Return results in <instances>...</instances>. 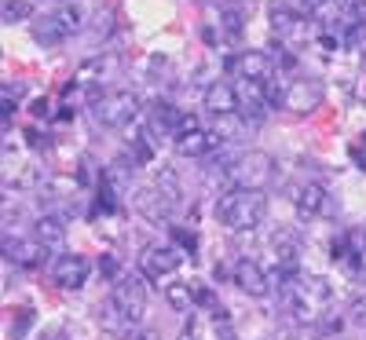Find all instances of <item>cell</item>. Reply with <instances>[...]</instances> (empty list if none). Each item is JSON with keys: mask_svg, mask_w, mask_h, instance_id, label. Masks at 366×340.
Listing matches in <instances>:
<instances>
[{"mask_svg": "<svg viewBox=\"0 0 366 340\" xmlns=\"http://www.w3.org/2000/svg\"><path fill=\"white\" fill-rule=\"evenodd\" d=\"M274 278V274H271ZM274 286H279V300L282 307L297 319V322H319L330 307V282L322 274H279L274 278Z\"/></svg>", "mask_w": 366, "mask_h": 340, "instance_id": "1", "label": "cell"}, {"mask_svg": "<svg viewBox=\"0 0 366 340\" xmlns=\"http://www.w3.org/2000/svg\"><path fill=\"white\" fill-rule=\"evenodd\" d=\"M147 315V289L136 282V278H121V282H114L107 304H103V326L110 333H132Z\"/></svg>", "mask_w": 366, "mask_h": 340, "instance_id": "2", "label": "cell"}, {"mask_svg": "<svg viewBox=\"0 0 366 340\" xmlns=\"http://www.w3.org/2000/svg\"><path fill=\"white\" fill-rule=\"evenodd\" d=\"M264 212H267V198H264V191H242V187H231V191H224L220 201H217V220H220L227 231H234V234L253 231V227L264 220Z\"/></svg>", "mask_w": 366, "mask_h": 340, "instance_id": "3", "label": "cell"}, {"mask_svg": "<svg viewBox=\"0 0 366 340\" xmlns=\"http://www.w3.org/2000/svg\"><path fill=\"white\" fill-rule=\"evenodd\" d=\"M227 179V191L242 187V191H264L267 183L274 179V158L264 150H246V154H234V161L224 169Z\"/></svg>", "mask_w": 366, "mask_h": 340, "instance_id": "4", "label": "cell"}, {"mask_svg": "<svg viewBox=\"0 0 366 340\" xmlns=\"http://www.w3.org/2000/svg\"><path fill=\"white\" fill-rule=\"evenodd\" d=\"M81 22H84L81 4H77V0H66V4L44 11V15L34 22V41H37L41 48H59L63 41H70V37L77 34Z\"/></svg>", "mask_w": 366, "mask_h": 340, "instance_id": "5", "label": "cell"}, {"mask_svg": "<svg viewBox=\"0 0 366 340\" xmlns=\"http://www.w3.org/2000/svg\"><path fill=\"white\" fill-rule=\"evenodd\" d=\"M136 209L147 216V220H154V224L169 220V216L179 209V183H176V176L162 172L150 187H139L136 191Z\"/></svg>", "mask_w": 366, "mask_h": 340, "instance_id": "6", "label": "cell"}, {"mask_svg": "<svg viewBox=\"0 0 366 340\" xmlns=\"http://www.w3.org/2000/svg\"><path fill=\"white\" fill-rule=\"evenodd\" d=\"M136 114H139V99L125 88L103 91V96L92 103V117H96V125H103V129H125Z\"/></svg>", "mask_w": 366, "mask_h": 340, "instance_id": "7", "label": "cell"}, {"mask_svg": "<svg viewBox=\"0 0 366 340\" xmlns=\"http://www.w3.org/2000/svg\"><path fill=\"white\" fill-rule=\"evenodd\" d=\"M183 267V249H176L172 241H162V245H147L143 256H139V271L150 282H165L169 274H176Z\"/></svg>", "mask_w": 366, "mask_h": 340, "instance_id": "8", "label": "cell"}, {"mask_svg": "<svg viewBox=\"0 0 366 340\" xmlns=\"http://www.w3.org/2000/svg\"><path fill=\"white\" fill-rule=\"evenodd\" d=\"M282 106L293 114H312L315 106H322V81L319 77H293L282 88Z\"/></svg>", "mask_w": 366, "mask_h": 340, "instance_id": "9", "label": "cell"}, {"mask_svg": "<svg viewBox=\"0 0 366 340\" xmlns=\"http://www.w3.org/2000/svg\"><path fill=\"white\" fill-rule=\"evenodd\" d=\"M293 205H297V216L300 220H319V216H330L333 212V198L322 183H300L293 191Z\"/></svg>", "mask_w": 366, "mask_h": 340, "instance_id": "10", "label": "cell"}, {"mask_svg": "<svg viewBox=\"0 0 366 340\" xmlns=\"http://www.w3.org/2000/svg\"><path fill=\"white\" fill-rule=\"evenodd\" d=\"M271 29L279 34V41H286L290 48L308 41V19L300 11L286 8V4H271Z\"/></svg>", "mask_w": 366, "mask_h": 340, "instance_id": "11", "label": "cell"}, {"mask_svg": "<svg viewBox=\"0 0 366 340\" xmlns=\"http://www.w3.org/2000/svg\"><path fill=\"white\" fill-rule=\"evenodd\" d=\"M51 282L59 289H81L88 282V260L77 256V253H63V256H55L51 264Z\"/></svg>", "mask_w": 366, "mask_h": 340, "instance_id": "12", "label": "cell"}, {"mask_svg": "<svg viewBox=\"0 0 366 340\" xmlns=\"http://www.w3.org/2000/svg\"><path fill=\"white\" fill-rule=\"evenodd\" d=\"M271 282H274V278H271L257 260L242 256V260L234 264V286H238L242 293H249V296H267V293H271Z\"/></svg>", "mask_w": 366, "mask_h": 340, "instance_id": "13", "label": "cell"}, {"mask_svg": "<svg viewBox=\"0 0 366 340\" xmlns=\"http://www.w3.org/2000/svg\"><path fill=\"white\" fill-rule=\"evenodd\" d=\"M231 70H234L238 81H260V84H267L274 77V63L264 51H242L238 59H231Z\"/></svg>", "mask_w": 366, "mask_h": 340, "instance_id": "14", "label": "cell"}, {"mask_svg": "<svg viewBox=\"0 0 366 340\" xmlns=\"http://www.w3.org/2000/svg\"><path fill=\"white\" fill-rule=\"evenodd\" d=\"M205 110H209V114H217V117H224V114H238V110H242L238 88L227 84V81H212V84L205 88Z\"/></svg>", "mask_w": 366, "mask_h": 340, "instance_id": "15", "label": "cell"}, {"mask_svg": "<svg viewBox=\"0 0 366 340\" xmlns=\"http://www.w3.org/2000/svg\"><path fill=\"white\" fill-rule=\"evenodd\" d=\"M34 238L44 245L48 253L63 249V241H66V216L63 212H44L41 220L34 224Z\"/></svg>", "mask_w": 366, "mask_h": 340, "instance_id": "16", "label": "cell"}, {"mask_svg": "<svg viewBox=\"0 0 366 340\" xmlns=\"http://www.w3.org/2000/svg\"><path fill=\"white\" fill-rule=\"evenodd\" d=\"M4 253H8V260H15V264H22V267H37L44 256H48V249L34 238V241H11V238H4Z\"/></svg>", "mask_w": 366, "mask_h": 340, "instance_id": "17", "label": "cell"}, {"mask_svg": "<svg viewBox=\"0 0 366 340\" xmlns=\"http://www.w3.org/2000/svg\"><path fill=\"white\" fill-rule=\"evenodd\" d=\"M212 132L220 136V143H238V139L249 136V121L242 117V114H224V117H217Z\"/></svg>", "mask_w": 366, "mask_h": 340, "instance_id": "18", "label": "cell"}, {"mask_svg": "<svg viewBox=\"0 0 366 340\" xmlns=\"http://www.w3.org/2000/svg\"><path fill=\"white\" fill-rule=\"evenodd\" d=\"M179 121H183V114L176 110V106H169V103H158L154 106V114H150V132H165V136H176V129H179Z\"/></svg>", "mask_w": 366, "mask_h": 340, "instance_id": "19", "label": "cell"}, {"mask_svg": "<svg viewBox=\"0 0 366 340\" xmlns=\"http://www.w3.org/2000/svg\"><path fill=\"white\" fill-rule=\"evenodd\" d=\"M220 29L231 34V37H238L242 29H246V11H242L238 0H224L220 4Z\"/></svg>", "mask_w": 366, "mask_h": 340, "instance_id": "20", "label": "cell"}, {"mask_svg": "<svg viewBox=\"0 0 366 340\" xmlns=\"http://www.w3.org/2000/svg\"><path fill=\"white\" fill-rule=\"evenodd\" d=\"M114 59L107 55V59H88V63H81V70H77V81L81 84H88V81H107L110 74H114Z\"/></svg>", "mask_w": 366, "mask_h": 340, "instance_id": "21", "label": "cell"}, {"mask_svg": "<svg viewBox=\"0 0 366 340\" xmlns=\"http://www.w3.org/2000/svg\"><path fill=\"white\" fill-rule=\"evenodd\" d=\"M165 300H169L172 311H191V304H194L198 296L191 293L187 282H169V286H165Z\"/></svg>", "mask_w": 366, "mask_h": 340, "instance_id": "22", "label": "cell"}, {"mask_svg": "<svg viewBox=\"0 0 366 340\" xmlns=\"http://www.w3.org/2000/svg\"><path fill=\"white\" fill-rule=\"evenodd\" d=\"M150 158H154V132H136L132 136V165H147Z\"/></svg>", "mask_w": 366, "mask_h": 340, "instance_id": "23", "label": "cell"}, {"mask_svg": "<svg viewBox=\"0 0 366 340\" xmlns=\"http://www.w3.org/2000/svg\"><path fill=\"white\" fill-rule=\"evenodd\" d=\"M34 19V4L29 0H4V22L15 26V22H26Z\"/></svg>", "mask_w": 366, "mask_h": 340, "instance_id": "24", "label": "cell"}, {"mask_svg": "<svg viewBox=\"0 0 366 340\" xmlns=\"http://www.w3.org/2000/svg\"><path fill=\"white\" fill-rule=\"evenodd\" d=\"M348 319H352L355 326H362V329H366V293H359V296L348 304Z\"/></svg>", "mask_w": 366, "mask_h": 340, "instance_id": "25", "label": "cell"}, {"mask_svg": "<svg viewBox=\"0 0 366 340\" xmlns=\"http://www.w3.org/2000/svg\"><path fill=\"white\" fill-rule=\"evenodd\" d=\"M341 15L366 22V0H341Z\"/></svg>", "mask_w": 366, "mask_h": 340, "instance_id": "26", "label": "cell"}, {"mask_svg": "<svg viewBox=\"0 0 366 340\" xmlns=\"http://www.w3.org/2000/svg\"><path fill=\"white\" fill-rule=\"evenodd\" d=\"M330 4H333V0H300V11H315V15H319V11L330 8Z\"/></svg>", "mask_w": 366, "mask_h": 340, "instance_id": "27", "label": "cell"}, {"mask_svg": "<svg viewBox=\"0 0 366 340\" xmlns=\"http://www.w3.org/2000/svg\"><path fill=\"white\" fill-rule=\"evenodd\" d=\"M26 326H29V311H22V315H19V326H11V336H22V333H26Z\"/></svg>", "mask_w": 366, "mask_h": 340, "instance_id": "28", "label": "cell"}, {"mask_svg": "<svg viewBox=\"0 0 366 340\" xmlns=\"http://www.w3.org/2000/svg\"><path fill=\"white\" fill-rule=\"evenodd\" d=\"M355 161H359V169L366 172V136H362V146H355Z\"/></svg>", "mask_w": 366, "mask_h": 340, "instance_id": "29", "label": "cell"}, {"mask_svg": "<svg viewBox=\"0 0 366 340\" xmlns=\"http://www.w3.org/2000/svg\"><path fill=\"white\" fill-rule=\"evenodd\" d=\"M176 234V241H183V245H191V249H194V234H187V231H172Z\"/></svg>", "mask_w": 366, "mask_h": 340, "instance_id": "30", "label": "cell"}, {"mask_svg": "<svg viewBox=\"0 0 366 340\" xmlns=\"http://www.w3.org/2000/svg\"><path fill=\"white\" fill-rule=\"evenodd\" d=\"M136 340H162V333L158 329H143V333H136Z\"/></svg>", "mask_w": 366, "mask_h": 340, "instance_id": "31", "label": "cell"}, {"mask_svg": "<svg viewBox=\"0 0 366 340\" xmlns=\"http://www.w3.org/2000/svg\"><path fill=\"white\" fill-rule=\"evenodd\" d=\"M183 340H198V336H194V329H187V333H183Z\"/></svg>", "mask_w": 366, "mask_h": 340, "instance_id": "32", "label": "cell"}, {"mask_svg": "<svg viewBox=\"0 0 366 340\" xmlns=\"http://www.w3.org/2000/svg\"><path fill=\"white\" fill-rule=\"evenodd\" d=\"M362 63H366V41H362Z\"/></svg>", "mask_w": 366, "mask_h": 340, "instance_id": "33", "label": "cell"}]
</instances>
